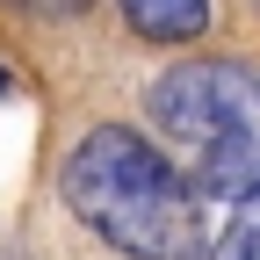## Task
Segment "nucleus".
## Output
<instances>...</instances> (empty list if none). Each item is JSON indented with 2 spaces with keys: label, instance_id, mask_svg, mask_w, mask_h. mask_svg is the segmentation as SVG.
Returning <instances> with one entry per match:
<instances>
[{
  "label": "nucleus",
  "instance_id": "nucleus-1",
  "mask_svg": "<svg viewBox=\"0 0 260 260\" xmlns=\"http://www.w3.org/2000/svg\"><path fill=\"white\" fill-rule=\"evenodd\" d=\"M65 203L87 232H102L130 260H217L210 253V217L203 188H195L159 145H145L138 130L102 123L87 130L65 159Z\"/></svg>",
  "mask_w": 260,
  "mask_h": 260
},
{
  "label": "nucleus",
  "instance_id": "nucleus-3",
  "mask_svg": "<svg viewBox=\"0 0 260 260\" xmlns=\"http://www.w3.org/2000/svg\"><path fill=\"white\" fill-rule=\"evenodd\" d=\"M123 22L145 44H195L210 29V0H123Z\"/></svg>",
  "mask_w": 260,
  "mask_h": 260
},
{
  "label": "nucleus",
  "instance_id": "nucleus-5",
  "mask_svg": "<svg viewBox=\"0 0 260 260\" xmlns=\"http://www.w3.org/2000/svg\"><path fill=\"white\" fill-rule=\"evenodd\" d=\"M8 8H22V15H37V22H73L87 0H8Z\"/></svg>",
  "mask_w": 260,
  "mask_h": 260
},
{
  "label": "nucleus",
  "instance_id": "nucleus-4",
  "mask_svg": "<svg viewBox=\"0 0 260 260\" xmlns=\"http://www.w3.org/2000/svg\"><path fill=\"white\" fill-rule=\"evenodd\" d=\"M217 260H260V188L232 195V217H224V239H217Z\"/></svg>",
  "mask_w": 260,
  "mask_h": 260
},
{
  "label": "nucleus",
  "instance_id": "nucleus-2",
  "mask_svg": "<svg viewBox=\"0 0 260 260\" xmlns=\"http://www.w3.org/2000/svg\"><path fill=\"white\" fill-rule=\"evenodd\" d=\"M152 123L195 152V188H260V73L239 58L167 65L145 94Z\"/></svg>",
  "mask_w": 260,
  "mask_h": 260
}]
</instances>
